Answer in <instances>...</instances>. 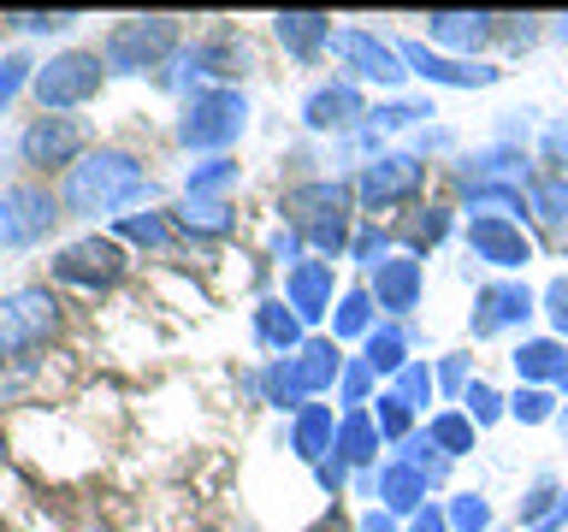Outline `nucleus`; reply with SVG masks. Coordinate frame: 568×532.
Segmentation results:
<instances>
[{
	"instance_id": "c85d7f7f",
	"label": "nucleus",
	"mask_w": 568,
	"mask_h": 532,
	"mask_svg": "<svg viewBox=\"0 0 568 532\" xmlns=\"http://www.w3.org/2000/svg\"><path fill=\"white\" fill-rule=\"evenodd\" d=\"M474 432H479V426H474L468 415H433V426H426L433 450H438V456H450V461L474 450Z\"/></svg>"
},
{
	"instance_id": "9b49d317",
	"label": "nucleus",
	"mask_w": 568,
	"mask_h": 532,
	"mask_svg": "<svg viewBox=\"0 0 568 532\" xmlns=\"http://www.w3.org/2000/svg\"><path fill=\"white\" fill-rule=\"evenodd\" d=\"M332 53L355 71V78H367V83H403L408 78L403 53L390 42H379L373 30H332Z\"/></svg>"
},
{
	"instance_id": "864d4df0",
	"label": "nucleus",
	"mask_w": 568,
	"mask_h": 532,
	"mask_svg": "<svg viewBox=\"0 0 568 532\" xmlns=\"http://www.w3.org/2000/svg\"><path fill=\"white\" fill-rule=\"evenodd\" d=\"M545 154L557 160V166H562V177H568V131H550V136H545Z\"/></svg>"
},
{
	"instance_id": "20e7f679",
	"label": "nucleus",
	"mask_w": 568,
	"mask_h": 532,
	"mask_svg": "<svg viewBox=\"0 0 568 532\" xmlns=\"http://www.w3.org/2000/svg\"><path fill=\"white\" fill-rule=\"evenodd\" d=\"M106 78V60L101 53H89V48H65V53H53L48 65H36V101H42V113H65V106H83L89 95L101 89Z\"/></svg>"
},
{
	"instance_id": "c9c22d12",
	"label": "nucleus",
	"mask_w": 568,
	"mask_h": 532,
	"mask_svg": "<svg viewBox=\"0 0 568 532\" xmlns=\"http://www.w3.org/2000/svg\"><path fill=\"white\" fill-rule=\"evenodd\" d=\"M450 532H486L491 526V503L486 497H474V491H462V497H450Z\"/></svg>"
},
{
	"instance_id": "f8f14e48",
	"label": "nucleus",
	"mask_w": 568,
	"mask_h": 532,
	"mask_svg": "<svg viewBox=\"0 0 568 532\" xmlns=\"http://www.w3.org/2000/svg\"><path fill=\"white\" fill-rule=\"evenodd\" d=\"M468 255H479L497 273H521L532 260V237L515 219H468Z\"/></svg>"
},
{
	"instance_id": "2eb2a0df",
	"label": "nucleus",
	"mask_w": 568,
	"mask_h": 532,
	"mask_svg": "<svg viewBox=\"0 0 568 532\" xmlns=\"http://www.w3.org/2000/svg\"><path fill=\"white\" fill-rule=\"evenodd\" d=\"M539 308V296L527 290V284H486V290L474 296V337H497L504 326H521V319Z\"/></svg>"
},
{
	"instance_id": "393cba45",
	"label": "nucleus",
	"mask_w": 568,
	"mask_h": 532,
	"mask_svg": "<svg viewBox=\"0 0 568 532\" xmlns=\"http://www.w3.org/2000/svg\"><path fill=\"white\" fill-rule=\"evenodd\" d=\"M332 456L344 461V468H367V461L379 456V426H373L367 408H349V415L337 420V443H332Z\"/></svg>"
},
{
	"instance_id": "a19ab883",
	"label": "nucleus",
	"mask_w": 568,
	"mask_h": 532,
	"mask_svg": "<svg viewBox=\"0 0 568 532\" xmlns=\"http://www.w3.org/2000/svg\"><path fill=\"white\" fill-rule=\"evenodd\" d=\"M462 402H468V408H462V415H468L474 426H491L497 415H504V397H497L491 385H479V379H474L468 390H462Z\"/></svg>"
},
{
	"instance_id": "4be33fe9",
	"label": "nucleus",
	"mask_w": 568,
	"mask_h": 532,
	"mask_svg": "<svg viewBox=\"0 0 568 532\" xmlns=\"http://www.w3.org/2000/svg\"><path fill=\"white\" fill-rule=\"evenodd\" d=\"M373 491H379L385 514H420V509H426V491H433V485H426V473H415L408 461H390Z\"/></svg>"
},
{
	"instance_id": "4d7b16f0",
	"label": "nucleus",
	"mask_w": 568,
	"mask_h": 532,
	"mask_svg": "<svg viewBox=\"0 0 568 532\" xmlns=\"http://www.w3.org/2000/svg\"><path fill=\"white\" fill-rule=\"evenodd\" d=\"M562 432H568V415H562Z\"/></svg>"
},
{
	"instance_id": "7ed1b4c3",
	"label": "nucleus",
	"mask_w": 568,
	"mask_h": 532,
	"mask_svg": "<svg viewBox=\"0 0 568 532\" xmlns=\"http://www.w3.org/2000/svg\"><path fill=\"white\" fill-rule=\"evenodd\" d=\"M243 124H248V101L237 95V89L220 83V89L190 95L184 119H178V142H184V149H202V154H220L243 136Z\"/></svg>"
},
{
	"instance_id": "72a5a7b5",
	"label": "nucleus",
	"mask_w": 568,
	"mask_h": 532,
	"mask_svg": "<svg viewBox=\"0 0 568 532\" xmlns=\"http://www.w3.org/2000/svg\"><path fill=\"white\" fill-rule=\"evenodd\" d=\"M261 390H266V402H273V408H296V415L308 408V390H302V379H296V367H291V361H278L273 372H266Z\"/></svg>"
},
{
	"instance_id": "ea45409f",
	"label": "nucleus",
	"mask_w": 568,
	"mask_h": 532,
	"mask_svg": "<svg viewBox=\"0 0 568 532\" xmlns=\"http://www.w3.org/2000/svg\"><path fill=\"white\" fill-rule=\"evenodd\" d=\"M509 415L521 420V426H545L550 415H557V402H550V390L527 385V390H515V397H509Z\"/></svg>"
},
{
	"instance_id": "6e6d98bb",
	"label": "nucleus",
	"mask_w": 568,
	"mask_h": 532,
	"mask_svg": "<svg viewBox=\"0 0 568 532\" xmlns=\"http://www.w3.org/2000/svg\"><path fill=\"white\" fill-rule=\"evenodd\" d=\"M355 532H397V521H390L385 509H373V514H362V526H355Z\"/></svg>"
},
{
	"instance_id": "c756f323",
	"label": "nucleus",
	"mask_w": 568,
	"mask_h": 532,
	"mask_svg": "<svg viewBox=\"0 0 568 532\" xmlns=\"http://www.w3.org/2000/svg\"><path fill=\"white\" fill-rule=\"evenodd\" d=\"M373 331V290H349L332 308V337H367Z\"/></svg>"
},
{
	"instance_id": "e433bc0d",
	"label": "nucleus",
	"mask_w": 568,
	"mask_h": 532,
	"mask_svg": "<svg viewBox=\"0 0 568 532\" xmlns=\"http://www.w3.org/2000/svg\"><path fill=\"white\" fill-rule=\"evenodd\" d=\"M403 461H408V468H415V473H426V485H438V479H444V468H450V456H438L433 450V438H403Z\"/></svg>"
},
{
	"instance_id": "a18cd8bd",
	"label": "nucleus",
	"mask_w": 568,
	"mask_h": 532,
	"mask_svg": "<svg viewBox=\"0 0 568 532\" xmlns=\"http://www.w3.org/2000/svg\"><path fill=\"white\" fill-rule=\"evenodd\" d=\"M337 390H344V402H349V408H362V402H367V390H373V367H367V361H349V367H344V379H337Z\"/></svg>"
},
{
	"instance_id": "0eeeda50",
	"label": "nucleus",
	"mask_w": 568,
	"mask_h": 532,
	"mask_svg": "<svg viewBox=\"0 0 568 532\" xmlns=\"http://www.w3.org/2000/svg\"><path fill=\"white\" fill-rule=\"evenodd\" d=\"M53 278L78 284V290H113L124 278V248L113 237H78L53 255Z\"/></svg>"
},
{
	"instance_id": "79ce46f5",
	"label": "nucleus",
	"mask_w": 568,
	"mask_h": 532,
	"mask_svg": "<svg viewBox=\"0 0 568 532\" xmlns=\"http://www.w3.org/2000/svg\"><path fill=\"white\" fill-rule=\"evenodd\" d=\"M373 124H385V131H397V124H415V119H433V106L426 101H385L379 113H367Z\"/></svg>"
},
{
	"instance_id": "a878e982",
	"label": "nucleus",
	"mask_w": 568,
	"mask_h": 532,
	"mask_svg": "<svg viewBox=\"0 0 568 532\" xmlns=\"http://www.w3.org/2000/svg\"><path fill=\"white\" fill-rule=\"evenodd\" d=\"M509 361H515V372H521L527 385H545V379L562 385L568 379V349L550 344V337H532V344H521V349L509 355Z\"/></svg>"
},
{
	"instance_id": "cd10ccee",
	"label": "nucleus",
	"mask_w": 568,
	"mask_h": 532,
	"mask_svg": "<svg viewBox=\"0 0 568 532\" xmlns=\"http://www.w3.org/2000/svg\"><path fill=\"white\" fill-rule=\"evenodd\" d=\"M362 361H367L373 372H390V379H397V372L408 367V344H403V331H397V326H385V331L373 326V331H367V355H362Z\"/></svg>"
},
{
	"instance_id": "412c9836",
	"label": "nucleus",
	"mask_w": 568,
	"mask_h": 532,
	"mask_svg": "<svg viewBox=\"0 0 568 532\" xmlns=\"http://www.w3.org/2000/svg\"><path fill=\"white\" fill-rule=\"evenodd\" d=\"M273 30H278L284 53H296V60H314V53L332 42V18L326 12H278Z\"/></svg>"
},
{
	"instance_id": "f257e3e1",
	"label": "nucleus",
	"mask_w": 568,
	"mask_h": 532,
	"mask_svg": "<svg viewBox=\"0 0 568 532\" xmlns=\"http://www.w3.org/2000/svg\"><path fill=\"white\" fill-rule=\"evenodd\" d=\"M149 195V177H142V160L124 154V149H95L83 154L78 166L65 172V190L60 202L71 213H83V219H95V213H119Z\"/></svg>"
},
{
	"instance_id": "6ab92c4d",
	"label": "nucleus",
	"mask_w": 568,
	"mask_h": 532,
	"mask_svg": "<svg viewBox=\"0 0 568 532\" xmlns=\"http://www.w3.org/2000/svg\"><path fill=\"white\" fill-rule=\"evenodd\" d=\"M332 443H337V420H332V408L326 402H308L296 415V426H291V450L308 461V468H320V461L332 456Z\"/></svg>"
},
{
	"instance_id": "f03ea898",
	"label": "nucleus",
	"mask_w": 568,
	"mask_h": 532,
	"mask_svg": "<svg viewBox=\"0 0 568 532\" xmlns=\"http://www.w3.org/2000/svg\"><path fill=\"white\" fill-rule=\"evenodd\" d=\"M284 213H291V231L302 243H314L320 255H337L349 243V190L320 177V184H296L284 195Z\"/></svg>"
},
{
	"instance_id": "3c124183",
	"label": "nucleus",
	"mask_w": 568,
	"mask_h": 532,
	"mask_svg": "<svg viewBox=\"0 0 568 532\" xmlns=\"http://www.w3.org/2000/svg\"><path fill=\"white\" fill-rule=\"evenodd\" d=\"M314 473H320V485H326V491H337V485H344V473H349V468H344V461H337V456H326V461H320Z\"/></svg>"
},
{
	"instance_id": "2f4dec72",
	"label": "nucleus",
	"mask_w": 568,
	"mask_h": 532,
	"mask_svg": "<svg viewBox=\"0 0 568 532\" xmlns=\"http://www.w3.org/2000/svg\"><path fill=\"white\" fill-rule=\"evenodd\" d=\"M468 213L474 219H515V213H521V190L515 184H479V190H468Z\"/></svg>"
},
{
	"instance_id": "1a4fd4ad",
	"label": "nucleus",
	"mask_w": 568,
	"mask_h": 532,
	"mask_svg": "<svg viewBox=\"0 0 568 532\" xmlns=\"http://www.w3.org/2000/svg\"><path fill=\"white\" fill-rule=\"evenodd\" d=\"M426 184V166L415 154H379L373 166L362 172V184H355V195H362V207L367 213H385V207H403V202H415Z\"/></svg>"
},
{
	"instance_id": "5fc2aeb1",
	"label": "nucleus",
	"mask_w": 568,
	"mask_h": 532,
	"mask_svg": "<svg viewBox=\"0 0 568 532\" xmlns=\"http://www.w3.org/2000/svg\"><path fill=\"white\" fill-rule=\"evenodd\" d=\"M462 379H468V361H462V355H450V361L438 367V385H450V390H456Z\"/></svg>"
},
{
	"instance_id": "bb28decb",
	"label": "nucleus",
	"mask_w": 568,
	"mask_h": 532,
	"mask_svg": "<svg viewBox=\"0 0 568 532\" xmlns=\"http://www.w3.org/2000/svg\"><path fill=\"white\" fill-rule=\"evenodd\" d=\"M521 526L527 532H562L568 526V491H557L550 479H539L527 497V509H521Z\"/></svg>"
},
{
	"instance_id": "f704fd0d",
	"label": "nucleus",
	"mask_w": 568,
	"mask_h": 532,
	"mask_svg": "<svg viewBox=\"0 0 568 532\" xmlns=\"http://www.w3.org/2000/svg\"><path fill=\"white\" fill-rule=\"evenodd\" d=\"M178 225L195 231V237H225V231H231V207L225 202H184Z\"/></svg>"
},
{
	"instance_id": "37998d69",
	"label": "nucleus",
	"mask_w": 568,
	"mask_h": 532,
	"mask_svg": "<svg viewBox=\"0 0 568 532\" xmlns=\"http://www.w3.org/2000/svg\"><path fill=\"white\" fill-rule=\"evenodd\" d=\"M444 231H450V213H444V207H426L420 219H408V237H415L420 248H433V243H444Z\"/></svg>"
},
{
	"instance_id": "5701e85b",
	"label": "nucleus",
	"mask_w": 568,
	"mask_h": 532,
	"mask_svg": "<svg viewBox=\"0 0 568 532\" xmlns=\"http://www.w3.org/2000/svg\"><path fill=\"white\" fill-rule=\"evenodd\" d=\"M491 30H497L491 12H433L426 18V35L438 48H479V42H491Z\"/></svg>"
},
{
	"instance_id": "423d86ee",
	"label": "nucleus",
	"mask_w": 568,
	"mask_h": 532,
	"mask_svg": "<svg viewBox=\"0 0 568 532\" xmlns=\"http://www.w3.org/2000/svg\"><path fill=\"white\" fill-rule=\"evenodd\" d=\"M53 326H60V301H53L48 290H12L7 301H0V361L48 344Z\"/></svg>"
},
{
	"instance_id": "58836bf2",
	"label": "nucleus",
	"mask_w": 568,
	"mask_h": 532,
	"mask_svg": "<svg viewBox=\"0 0 568 532\" xmlns=\"http://www.w3.org/2000/svg\"><path fill=\"white\" fill-rule=\"evenodd\" d=\"M433 385H438V372L426 367V361H408V367L397 372V397H403L408 408H426V402H433Z\"/></svg>"
},
{
	"instance_id": "c03bdc74",
	"label": "nucleus",
	"mask_w": 568,
	"mask_h": 532,
	"mask_svg": "<svg viewBox=\"0 0 568 532\" xmlns=\"http://www.w3.org/2000/svg\"><path fill=\"white\" fill-rule=\"evenodd\" d=\"M24 78H36V65L24 60V53H7V60H0V106L24 89Z\"/></svg>"
},
{
	"instance_id": "b1692460",
	"label": "nucleus",
	"mask_w": 568,
	"mask_h": 532,
	"mask_svg": "<svg viewBox=\"0 0 568 532\" xmlns=\"http://www.w3.org/2000/svg\"><path fill=\"white\" fill-rule=\"evenodd\" d=\"M255 344L291 361V355L308 344V337H302V319L284 308V301H261V308H255Z\"/></svg>"
},
{
	"instance_id": "a211bd4d",
	"label": "nucleus",
	"mask_w": 568,
	"mask_h": 532,
	"mask_svg": "<svg viewBox=\"0 0 568 532\" xmlns=\"http://www.w3.org/2000/svg\"><path fill=\"white\" fill-rule=\"evenodd\" d=\"M291 367H296V379L308 397H320V390H332L337 379H344V355H337V337H308L296 355H291Z\"/></svg>"
},
{
	"instance_id": "de8ad7c7",
	"label": "nucleus",
	"mask_w": 568,
	"mask_h": 532,
	"mask_svg": "<svg viewBox=\"0 0 568 532\" xmlns=\"http://www.w3.org/2000/svg\"><path fill=\"white\" fill-rule=\"evenodd\" d=\"M545 314H550V326H557V331H568V278H557L545 290Z\"/></svg>"
},
{
	"instance_id": "473e14b6",
	"label": "nucleus",
	"mask_w": 568,
	"mask_h": 532,
	"mask_svg": "<svg viewBox=\"0 0 568 532\" xmlns=\"http://www.w3.org/2000/svg\"><path fill=\"white\" fill-rule=\"evenodd\" d=\"M119 237L124 243H142V248H166L172 243V225H166V213H119Z\"/></svg>"
},
{
	"instance_id": "4468645a",
	"label": "nucleus",
	"mask_w": 568,
	"mask_h": 532,
	"mask_svg": "<svg viewBox=\"0 0 568 532\" xmlns=\"http://www.w3.org/2000/svg\"><path fill=\"white\" fill-rule=\"evenodd\" d=\"M284 308H291L302 326L332 314V260H296L284 273Z\"/></svg>"
},
{
	"instance_id": "dca6fc26",
	"label": "nucleus",
	"mask_w": 568,
	"mask_h": 532,
	"mask_svg": "<svg viewBox=\"0 0 568 532\" xmlns=\"http://www.w3.org/2000/svg\"><path fill=\"white\" fill-rule=\"evenodd\" d=\"M355 119H367V101H362V89H355L349 78L320 83L314 95L302 101V124H308V131H349Z\"/></svg>"
},
{
	"instance_id": "39448f33",
	"label": "nucleus",
	"mask_w": 568,
	"mask_h": 532,
	"mask_svg": "<svg viewBox=\"0 0 568 532\" xmlns=\"http://www.w3.org/2000/svg\"><path fill=\"white\" fill-rule=\"evenodd\" d=\"M178 48V18H124V24L106 30V48H101V60L106 71H154L166 53Z\"/></svg>"
},
{
	"instance_id": "09e8293b",
	"label": "nucleus",
	"mask_w": 568,
	"mask_h": 532,
	"mask_svg": "<svg viewBox=\"0 0 568 532\" xmlns=\"http://www.w3.org/2000/svg\"><path fill=\"white\" fill-rule=\"evenodd\" d=\"M349 255L367 260V266H379V260H385V231H362V237L349 243Z\"/></svg>"
},
{
	"instance_id": "9d476101",
	"label": "nucleus",
	"mask_w": 568,
	"mask_h": 532,
	"mask_svg": "<svg viewBox=\"0 0 568 532\" xmlns=\"http://www.w3.org/2000/svg\"><path fill=\"white\" fill-rule=\"evenodd\" d=\"M18 154H24V166H36V172H60V166L71 172L83 154V124L65 119V113H42L24 131V142H18Z\"/></svg>"
},
{
	"instance_id": "8fccbe9b",
	"label": "nucleus",
	"mask_w": 568,
	"mask_h": 532,
	"mask_svg": "<svg viewBox=\"0 0 568 532\" xmlns=\"http://www.w3.org/2000/svg\"><path fill=\"white\" fill-rule=\"evenodd\" d=\"M408 532H450V514H444V509H433V503H426V509L415 514V521H408Z\"/></svg>"
},
{
	"instance_id": "49530a36",
	"label": "nucleus",
	"mask_w": 568,
	"mask_h": 532,
	"mask_svg": "<svg viewBox=\"0 0 568 532\" xmlns=\"http://www.w3.org/2000/svg\"><path fill=\"white\" fill-rule=\"evenodd\" d=\"M7 24L30 30V35H42V30H65V24H71V12H12Z\"/></svg>"
},
{
	"instance_id": "4c0bfd02",
	"label": "nucleus",
	"mask_w": 568,
	"mask_h": 532,
	"mask_svg": "<svg viewBox=\"0 0 568 532\" xmlns=\"http://www.w3.org/2000/svg\"><path fill=\"white\" fill-rule=\"evenodd\" d=\"M408 415H415V408H408V402L397 397V390H385L379 408H373V426H379V438L403 443V438H408Z\"/></svg>"
},
{
	"instance_id": "7c9ffc66",
	"label": "nucleus",
	"mask_w": 568,
	"mask_h": 532,
	"mask_svg": "<svg viewBox=\"0 0 568 532\" xmlns=\"http://www.w3.org/2000/svg\"><path fill=\"white\" fill-rule=\"evenodd\" d=\"M231 184H237V160L213 154L190 172V202H220V190H231Z\"/></svg>"
},
{
	"instance_id": "f3484780",
	"label": "nucleus",
	"mask_w": 568,
	"mask_h": 532,
	"mask_svg": "<svg viewBox=\"0 0 568 532\" xmlns=\"http://www.w3.org/2000/svg\"><path fill=\"white\" fill-rule=\"evenodd\" d=\"M373 301L390 314H408L420 308V260L415 255H385L373 266Z\"/></svg>"
},
{
	"instance_id": "603ef678",
	"label": "nucleus",
	"mask_w": 568,
	"mask_h": 532,
	"mask_svg": "<svg viewBox=\"0 0 568 532\" xmlns=\"http://www.w3.org/2000/svg\"><path fill=\"white\" fill-rule=\"evenodd\" d=\"M273 255H278V260H296V255H302V237H296L291 225H284L278 237H273Z\"/></svg>"
},
{
	"instance_id": "ddd939ff",
	"label": "nucleus",
	"mask_w": 568,
	"mask_h": 532,
	"mask_svg": "<svg viewBox=\"0 0 568 532\" xmlns=\"http://www.w3.org/2000/svg\"><path fill=\"white\" fill-rule=\"evenodd\" d=\"M397 53H403V65L415 71V78H426V83H444V89H491L504 71L497 65H468V60H444V53H433L426 42H397Z\"/></svg>"
},
{
	"instance_id": "6e6552de",
	"label": "nucleus",
	"mask_w": 568,
	"mask_h": 532,
	"mask_svg": "<svg viewBox=\"0 0 568 532\" xmlns=\"http://www.w3.org/2000/svg\"><path fill=\"white\" fill-rule=\"evenodd\" d=\"M60 219V202L36 184L0 190V248H30L48 237V225Z\"/></svg>"
},
{
	"instance_id": "aec40b11",
	"label": "nucleus",
	"mask_w": 568,
	"mask_h": 532,
	"mask_svg": "<svg viewBox=\"0 0 568 532\" xmlns=\"http://www.w3.org/2000/svg\"><path fill=\"white\" fill-rule=\"evenodd\" d=\"M527 213L539 219V231L557 248H568V177H539L527 195Z\"/></svg>"
}]
</instances>
